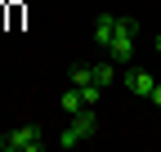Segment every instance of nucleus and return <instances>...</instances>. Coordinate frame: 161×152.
Listing matches in <instances>:
<instances>
[{
    "label": "nucleus",
    "instance_id": "nucleus-1",
    "mask_svg": "<svg viewBox=\"0 0 161 152\" xmlns=\"http://www.w3.org/2000/svg\"><path fill=\"white\" fill-rule=\"evenodd\" d=\"M134 31H139L134 18H116V31H112V45H108L112 63H130L134 58Z\"/></svg>",
    "mask_w": 161,
    "mask_h": 152
},
{
    "label": "nucleus",
    "instance_id": "nucleus-2",
    "mask_svg": "<svg viewBox=\"0 0 161 152\" xmlns=\"http://www.w3.org/2000/svg\"><path fill=\"white\" fill-rule=\"evenodd\" d=\"M36 148H45V130L40 125H18L0 139V152H36Z\"/></svg>",
    "mask_w": 161,
    "mask_h": 152
},
{
    "label": "nucleus",
    "instance_id": "nucleus-3",
    "mask_svg": "<svg viewBox=\"0 0 161 152\" xmlns=\"http://www.w3.org/2000/svg\"><path fill=\"white\" fill-rule=\"evenodd\" d=\"M112 31H116V14H98V18H94V41H98V49L112 45Z\"/></svg>",
    "mask_w": 161,
    "mask_h": 152
},
{
    "label": "nucleus",
    "instance_id": "nucleus-4",
    "mask_svg": "<svg viewBox=\"0 0 161 152\" xmlns=\"http://www.w3.org/2000/svg\"><path fill=\"white\" fill-rule=\"evenodd\" d=\"M152 85H157V76H148V72H130V76H125V90L134 94V99H148Z\"/></svg>",
    "mask_w": 161,
    "mask_h": 152
},
{
    "label": "nucleus",
    "instance_id": "nucleus-5",
    "mask_svg": "<svg viewBox=\"0 0 161 152\" xmlns=\"http://www.w3.org/2000/svg\"><path fill=\"white\" fill-rule=\"evenodd\" d=\"M54 143H58V148H80V143H85V134H80L76 125H67V130H63V134H58Z\"/></svg>",
    "mask_w": 161,
    "mask_h": 152
},
{
    "label": "nucleus",
    "instance_id": "nucleus-6",
    "mask_svg": "<svg viewBox=\"0 0 161 152\" xmlns=\"http://www.w3.org/2000/svg\"><path fill=\"white\" fill-rule=\"evenodd\" d=\"M80 107H85V99H80V90L72 85V90L63 94V112H67V117H76V112H80Z\"/></svg>",
    "mask_w": 161,
    "mask_h": 152
},
{
    "label": "nucleus",
    "instance_id": "nucleus-7",
    "mask_svg": "<svg viewBox=\"0 0 161 152\" xmlns=\"http://www.w3.org/2000/svg\"><path fill=\"white\" fill-rule=\"evenodd\" d=\"M94 81H98V85H112V81H116V63H98V67H94Z\"/></svg>",
    "mask_w": 161,
    "mask_h": 152
},
{
    "label": "nucleus",
    "instance_id": "nucleus-8",
    "mask_svg": "<svg viewBox=\"0 0 161 152\" xmlns=\"http://www.w3.org/2000/svg\"><path fill=\"white\" fill-rule=\"evenodd\" d=\"M148 99H152V103H157V107H161V81H157V85H152V94H148Z\"/></svg>",
    "mask_w": 161,
    "mask_h": 152
},
{
    "label": "nucleus",
    "instance_id": "nucleus-9",
    "mask_svg": "<svg viewBox=\"0 0 161 152\" xmlns=\"http://www.w3.org/2000/svg\"><path fill=\"white\" fill-rule=\"evenodd\" d=\"M157 54H161V36H157Z\"/></svg>",
    "mask_w": 161,
    "mask_h": 152
}]
</instances>
